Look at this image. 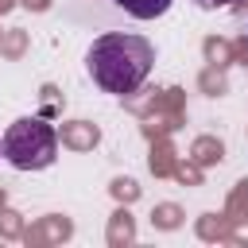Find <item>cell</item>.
I'll use <instances>...</instances> for the list:
<instances>
[{"label": "cell", "mask_w": 248, "mask_h": 248, "mask_svg": "<svg viewBox=\"0 0 248 248\" xmlns=\"http://www.w3.org/2000/svg\"><path fill=\"white\" fill-rule=\"evenodd\" d=\"M194 4H198V8H209V12H213V8H229V4H240V0H194Z\"/></svg>", "instance_id": "obj_4"}, {"label": "cell", "mask_w": 248, "mask_h": 248, "mask_svg": "<svg viewBox=\"0 0 248 248\" xmlns=\"http://www.w3.org/2000/svg\"><path fill=\"white\" fill-rule=\"evenodd\" d=\"M89 78L105 89V93H136L151 66H155V46L143 35H128V31H108L101 39H93L89 54H85Z\"/></svg>", "instance_id": "obj_1"}, {"label": "cell", "mask_w": 248, "mask_h": 248, "mask_svg": "<svg viewBox=\"0 0 248 248\" xmlns=\"http://www.w3.org/2000/svg\"><path fill=\"white\" fill-rule=\"evenodd\" d=\"M0 140H4V159L16 170H43L58 155V132L43 116H19V120H12Z\"/></svg>", "instance_id": "obj_2"}, {"label": "cell", "mask_w": 248, "mask_h": 248, "mask_svg": "<svg viewBox=\"0 0 248 248\" xmlns=\"http://www.w3.org/2000/svg\"><path fill=\"white\" fill-rule=\"evenodd\" d=\"M0 155H4V140H0Z\"/></svg>", "instance_id": "obj_5"}, {"label": "cell", "mask_w": 248, "mask_h": 248, "mask_svg": "<svg viewBox=\"0 0 248 248\" xmlns=\"http://www.w3.org/2000/svg\"><path fill=\"white\" fill-rule=\"evenodd\" d=\"M120 12H128L132 19H159V16H167V8L174 4V0H112Z\"/></svg>", "instance_id": "obj_3"}]
</instances>
